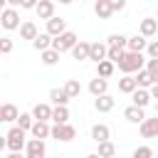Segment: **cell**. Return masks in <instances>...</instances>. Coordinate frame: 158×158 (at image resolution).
<instances>
[{"mask_svg": "<svg viewBox=\"0 0 158 158\" xmlns=\"http://www.w3.org/2000/svg\"><path fill=\"white\" fill-rule=\"evenodd\" d=\"M146 62H148V59H146L141 52H126L123 59L118 62V69H121L123 74H133V72H141Z\"/></svg>", "mask_w": 158, "mask_h": 158, "instance_id": "obj_1", "label": "cell"}, {"mask_svg": "<svg viewBox=\"0 0 158 158\" xmlns=\"http://www.w3.org/2000/svg\"><path fill=\"white\" fill-rule=\"evenodd\" d=\"M5 146L10 148V153H20L22 148H27V141H25V131L20 126L10 128L7 136H5Z\"/></svg>", "mask_w": 158, "mask_h": 158, "instance_id": "obj_2", "label": "cell"}, {"mask_svg": "<svg viewBox=\"0 0 158 158\" xmlns=\"http://www.w3.org/2000/svg\"><path fill=\"white\" fill-rule=\"evenodd\" d=\"M77 42H79V37H77L72 30H67L64 35H59V37L52 40V49H57L59 54H62V52H72V49L77 47Z\"/></svg>", "mask_w": 158, "mask_h": 158, "instance_id": "obj_3", "label": "cell"}, {"mask_svg": "<svg viewBox=\"0 0 158 158\" xmlns=\"http://www.w3.org/2000/svg\"><path fill=\"white\" fill-rule=\"evenodd\" d=\"M0 25H2L5 30H20V27H22V22H20L17 10H15V7H5V10H2V15H0Z\"/></svg>", "mask_w": 158, "mask_h": 158, "instance_id": "obj_4", "label": "cell"}, {"mask_svg": "<svg viewBox=\"0 0 158 158\" xmlns=\"http://www.w3.org/2000/svg\"><path fill=\"white\" fill-rule=\"evenodd\" d=\"M52 138H57V141H72V138H77V128L69 126V123H54L52 126Z\"/></svg>", "mask_w": 158, "mask_h": 158, "instance_id": "obj_5", "label": "cell"}, {"mask_svg": "<svg viewBox=\"0 0 158 158\" xmlns=\"http://www.w3.org/2000/svg\"><path fill=\"white\" fill-rule=\"evenodd\" d=\"M25 158H44V141L42 138H30L27 141V156Z\"/></svg>", "mask_w": 158, "mask_h": 158, "instance_id": "obj_6", "label": "cell"}, {"mask_svg": "<svg viewBox=\"0 0 158 158\" xmlns=\"http://www.w3.org/2000/svg\"><path fill=\"white\" fill-rule=\"evenodd\" d=\"M40 20H52L54 17V0H40V5L35 7Z\"/></svg>", "mask_w": 158, "mask_h": 158, "instance_id": "obj_7", "label": "cell"}, {"mask_svg": "<svg viewBox=\"0 0 158 158\" xmlns=\"http://www.w3.org/2000/svg\"><path fill=\"white\" fill-rule=\"evenodd\" d=\"M47 32H49L52 37L64 35V32H67V22H64V17H52V20H47Z\"/></svg>", "mask_w": 158, "mask_h": 158, "instance_id": "obj_8", "label": "cell"}, {"mask_svg": "<svg viewBox=\"0 0 158 158\" xmlns=\"http://www.w3.org/2000/svg\"><path fill=\"white\" fill-rule=\"evenodd\" d=\"M109 57V44H101V42H91V52H89V59H94L96 64L104 62Z\"/></svg>", "mask_w": 158, "mask_h": 158, "instance_id": "obj_9", "label": "cell"}, {"mask_svg": "<svg viewBox=\"0 0 158 158\" xmlns=\"http://www.w3.org/2000/svg\"><path fill=\"white\" fill-rule=\"evenodd\" d=\"M141 136L143 138H158V116L156 118H146L141 123Z\"/></svg>", "mask_w": 158, "mask_h": 158, "instance_id": "obj_10", "label": "cell"}, {"mask_svg": "<svg viewBox=\"0 0 158 158\" xmlns=\"http://www.w3.org/2000/svg\"><path fill=\"white\" fill-rule=\"evenodd\" d=\"M52 106L49 104H35V109H32V116H35V121H52Z\"/></svg>", "mask_w": 158, "mask_h": 158, "instance_id": "obj_11", "label": "cell"}, {"mask_svg": "<svg viewBox=\"0 0 158 158\" xmlns=\"http://www.w3.org/2000/svg\"><path fill=\"white\" fill-rule=\"evenodd\" d=\"M17 118H20V111H17L15 104H2L0 106V121L10 123V121H17Z\"/></svg>", "mask_w": 158, "mask_h": 158, "instance_id": "obj_12", "label": "cell"}, {"mask_svg": "<svg viewBox=\"0 0 158 158\" xmlns=\"http://www.w3.org/2000/svg\"><path fill=\"white\" fill-rule=\"evenodd\" d=\"M91 138H94L96 143H104V141H109V138H111V131H109V126H106V123H94V126H91Z\"/></svg>", "mask_w": 158, "mask_h": 158, "instance_id": "obj_13", "label": "cell"}, {"mask_svg": "<svg viewBox=\"0 0 158 158\" xmlns=\"http://www.w3.org/2000/svg\"><path fill=\"white\" fill-rule=\"evenodd\" d=\"M37 35H40V32H37V25H35L32 20H25V22H22V27H20V37H22V40H30V42H35V40H37Z\"/></svg>", "mask_w": 158, "mask_h": 158, "instance_id": "obj_14", "label": "cell"}, {"mask_svg": "<svg viewBox=\"0 0 158 158\" xmlns=\"http://www.w3.org/2000/svg\"><path fill=\"white\" fill-rule=\"evenodd\" d=\"M148 49V40L143 37V35H133V37H128V52H146Z\"/></svg>", "mask_w": 158, "mask_h": 158, "instance_id": "obj_15", "label": "cell"}, {"mask_svg": "<svg viewBox=\"0 0 158 158\" xmlns=\"http://www.w3.org/2000/svg\"><path fill=\"white\" fill-rule=\"evenodd\" d=\"M138 89V81H136V77H131V74H123L121 79H118V91H123V94H133Z\"/></svg>", "mask_w": 158, "mask_h": 158, "instance_id": "obj_16", "label": "cell"}, {"mask_svg": "<svg viewBox=\"0 0 158 158\" xmlns=\"http://www.w3.org/2000/svg\"><path fill=\"white\" fill-rule=\"evenodd\" d=\"M123 116H126V121H131V123H143V121H146L143 109H141V106H133V104L123 111Z\"/></svg>", "mask_w": 158, "mask_h": 158, "instance_id": "obj_17", "label": "cell"}, {"mask_svg": "<svg viewBox=\"0 0 158 158\" xmlns=\"http://www.w3.org/2000/svg\"><path fill=\"white\" fill-rule=\"evenodd\" d=\"M32 138H47V136H52V126L47 123V121H35V126H32Z\"/></svg>", "mask_w": 158, "mask_h": 158, "instance_id": "obj_18", "label": "cell"}, {"mask_svg": "<svg viewBox=\"0 0 158 158\" xmlns=\"http://www.w3.org/2000/svg\"><path fill=\"white\" fill-rule=\"evenodd\" d=\"M106 89H109V81H106L104 77H96V79H91V81H89V91H91L94 96H104V94H106Z\"/></svg>", "mask_w": 158, "mask_h": 158, "instance_id": "obj_19", "label": "cell"}, {"mask_svg": "<svg viewBox=\"0 0 158 158\" xmlns=\"http://www.w3.org/2000/svg\"><path fill=\"white\" fill-rule=\"evenodd\" d=\"M131 99H133V106H141V109H146L148 104H151V91H146V89H136L133 94H131Z\"/></svg>", "mask_w": 158, "mask_h": 158, "instance_id": "obj_20", "label": "cell"}, {"mask_svg": "<svg viewBox=\"0 0 158 158\" xmlns=\"http://www.w3.org/2000/svg\"><path fill=\"white\" fill-rule=\"evenodd\" d=\"M94 12H96V17H99V20H109V17L114 15V10H111L109 0H96V2H94Z\"/></svg>", "mask_w": 158, "mask_h": 158, "instance_id": "obj_21", "label": "cell"}, {"mask_svg": "<svg viewBox=\"0 0 158 158\" xmlns=\"http://www.w3.org/2000/svg\"><path fill=\"white\" fill-rule=\"evenodd\" d=\"M141 35L143 37H153L156 32H158V20H153V17H146V20H141Z\"/></svg>", "mask_w": 158, "mask_h": 158, "instance_id": "obj_22", "label": "cell"}, {"mask_svg": "<svg viewBox=\"0 0 158 158\" xmlns=\"http://www.w3.org/2000/svg\"><path fill=\"white\" fill-rule=\"evenodd\" d=\"M52 35L49 32H42V35H37V40L32 42V47L37 49V52H44V49H52Z\"/></svg>", "mask_w": 158, "mask_h": 158, "instance_id": "obj_23", "label": "cell"}, {"mask_svg": "<svg viewBox=\"0 0 158 158\" xmlns=\"http://www.w3.org/2000/svg\"><path fill=\"white\" fill-rule=\"evenodd\" d=\"M114 96H109V94H104V96H96V101H94V109L96 111H101V114H106V111H111L114 109Z\"/></svg>", "mask_w": 158, "mask_h": 158, "instance_id": "obj_24", "label": "cell"}, {"mask_svg": "<svg viewBox=\"0 0 158 158\" xmlns=\"http://www.w3.org/2000/svg\"><path fill=\"white\" fill-rule=\"evenodd\" d=\"M89 52H91V44H89V42H81V40H79V42H77V47L72 49V57L81 62V59H89Z\"/></svg>", "mask_w": 158, "mask_h": 158, "instance_id": "obj_25", "label": "cell"}, {"mask_svg": "<svg viewBox=\"0 0 158 158\" xmlns=\"http://www.w3.org/2000/svg\"><path fill=\"white\" fill-rule=\"evenodd\" d=\"M49 101H52L54 106H67L69 94H67L64 89H52V91H49Z\"/></svg>", "mask_w": 158, "mask_h": 158, "instance_id": "obj_26", "label": "cell"}, {"mask_svg": "<svg viewBox=\"0 0 158 158\" xmlns=\"http://www.w3.org/2000/svg\"><path fill=\"white\" fill-rule=\"evenodd\" d=\"M136 81H138V89H151L156 81H153V77H151V72L148 69H141L138 74H136Z\"/></svg>", "mask_w": 158, "mask_h": 158, "instance_id": "obj_27", "label": "cell"}, {"mask_svg": "<svg viewBox=\"0 0 158 158\" xmlns=\"http://www.w3.org/2000/svg\"><path fill=\"white\" fill-rule=\"evenodd\" d=\"M52 121H54V123H67V121H69V109H67V106H54Z\"/></svg>", "mask_w": 158, "mask_h": 158, "instance_id": "obj_28", "label": "cell"}, {"mask_svg": "<svg viewBox=\"0 0 158 158\" xmlns=\"http://www.w3.org/2000/svg\"><path fill=\"white\" fill-rule=\"evenodd\" d=\"M106 44L109 47H128V37H123V35H118V32H114V35H109V40H106Z\"/></svg>", "mask_w": 158, "mask_h": 158, "instance_id": "obj_29", "label": "cell"}, {"mask_svg": "<svg viewBox=\"0 0 158 158\" xmlns=\"http://www.w3.org/2000/svg\"><path fill=\"white\" fill-rule=\"evenodd\" d=\"M62 89H64V91L69 94V99H77V96L81 94V84H79L77 79H69V81H67V84H64Z\"/></svg>", "mask_w": 158, "mask_h": 158, "instance_id": "obj_30", "label": "cell"}, {"mask_svg": "<svg viewBox=\"0 0 158 158\" xmlns=\"http://www.w3.org/2000/svg\"><path fill=\"white\" fill-rule=\"evenodd\" d=\"M101 158H114L116 156V146L111 143V141H104V143H99V151H96Z\"/></svg>", "mask_w": 158, "mask_h": 158, "instance_id": "obj_31", "label": "cell"}, {"mask_svg": "<svg viewBox=\"0 0 158 158\" xmlns=\"http://www.w3.org/2000/svg\"><path fill=\"white\" fill-rule=\"evenodd\" d=\"M57 62H59V52H57V49H44V52H42V64L54 67Z\"/></svg>", "mask_w": 158, "mask_h": 158, "instance_id": "obj_32", "label": "cell"}, {"mask_svg": "<svg viewBox=\"0 0 158 158\" xmlns=\"http://www.w3.org/2000/svg\"><path fill=\"white\" fill-rule=\"evenodd\" d=\"M17 126H20L22 131H32V126H35V116H32V114H20Z\"/></svg>", "mask_w": 158, "mask_h": 158, "instance_id": "obj_33", "label": "cell"}, {"mask_svg": "<svg viewBox=\"0 0 158 158\" xmlns=\"http://www.w3.org/2000/svg\"><path fill=\"white\" fill-rule=\"evenodd\" d=\"M96 69H99V74H96V77H104V79H106V77H111V74H114V62L104 59V62H99V67H96Z\"/></svg>", "mask_w": 158, "mask_h": 158, "instance_id": "obj_34", "label": "cell"}, {"mask_svg": "<svg viewBox=\"0 0 158 158\" xmlns=\"http://www.w3.org/2000/svg\"><path fill=\"white\" fill-rule=\"evenodd\" d=\"M123 54H126V52H123L121 47H109V57H106V59L114 62V64H118V62L123 59Z\"/></svg>", "mask_w": 158, "mask_h": 158, "instance_id": "obj_35", "label": "cell"}, {"mask_svg": "<svg viewBox=\"0 0 158 158\" xmlns=\"http://www.w3.org/2000/svg\"><path fill=\"white\" fill-rule=\"evenodd\" d=\"M131 158H153V151L148 148V146H138L136 151H133V156Z\"/></svg>", "mask_w": 158, "mask_h": 158, "instance_id": "obj_36", "label": "cell"}, {"mask_svg": "<svg viewBox=\"0 0 158 158\" xmlns=\"http://www.w3.org/2000/svg\"><path fill=\"white\" fill-rule=\"evenodd\" d=\"M146 69L151 72V77H153V81L158 84V59H148V62H146Z\"/></svg>", "mask_w": 158, "mask_h": 158, "instance_id": "obj_37", "label": "cell"}, {"mask_svg": "<svg viewBox=\"0 0 158 158\" xmlns=\"http://www.w3.org/2000/svg\"><path fill=\"white\" fill-rule=\"evenodd\" d=\"M146 54H148V59H158V40L148 42V49H146Z\"/></svg>", "mask_w": 158, "mask_h": 158, "instance_id": "obj_38", "label": "cell"}, {"mask_svg": "<svg viewBox=\"0 0 158 158\" xmlns=\"http://www.w3.org/2000/svg\"><path fill=\"white\" fill-rule=\"evenodd\" d=\"M0 52H2V54H10V52H12V40H10V37H2V40H0Z\"/></svg>", "mask_w": 158, "mask_h": 158, "instance_id": "obj_39", "label": "cell"}, {"mask_svg": "<svg viewBox=\"0 0 158 158\" xmlns=\"http://www.w3.org/2000/svg\"><path fill=\"white\" fill-rule=\"evenodd\" d=\"M109 5H111V10H114V12H118V10H123V7H126V0H109Z\"/></svg>", "mask_w": 158, "mask_h": 158, "instance_id": "obj_40", "label": "cell"}, {"mask_svg": "<svg viewBox=\"0 0 158 158\" xmlns=\"http://www.w3.org/2000/svg\"><path fill=\"white\" fill-rule=\"evenodd\" d=\"M37 5H40V0H22V5H20V7H25V10H35Z\"/></svg>", "mask_w": 158, "mask_h": 158, "instance_id": "obj_41", "label": "cell"}, {"mask_svg": "<svg viewBox=\"0 0 158 158\" xmlns=\"http://www.w3.org/2000/svg\"><path fill=\"white\" fill-rule=\"evenodd\" d=\"M151 96L158 101V84H153V86H151Z\"/></svg>", "mask_w": 158, "mask_h": 158, "instance_id": "obj_42", "label": "cell"}, {"mask_svg": "<svg viewBox=\"0 0 158 158\" xmlns=\"http://www.w3.org/2000/svg\"><path fill=\"white\" fill-rule=\"evenodd\" d=\"M5 2H7L10 7H15V5H22V0H5Z\"/></svg>", "mask_w": 158, "mask_h": 158, "instance_id": "obj_43", "label": "cell"}, {"mask_svg": "<svg viewBox=\"0 0 158 158\" xmlns=\"http://www.w3.org/2000/svg\"><path fill=\"white\" fill-rule=\"evenodd\" d=\"M7 158H22V156H20V153H10Z\"/></svg>", "mask_w": 158, "mask_h": 158, "instance_id": "obj_44", "label": "cell"}, {"mask_svg": "<svg viewBox=\"0 0 158 158\" xmlns=\"http://www.w3.org/2000/svg\"><path fill=\"white\" fill-rule=\"evenodd\" d=\"M86 158H101V156H99V153H89Z\"/></svg>", "mask_w": 158, "mask_h": 158, "instance_id": "obj_45", "label": "cell"}, {"mask_svg": "<svg viewBox=\"0 0 158 158\" xmlns=\"http://www.w3.org/2000/svg\"><path fill=\"white\" fill-rule=\"evenodd\" d=\"M59 2H62V5H69V2H74V0H59Z\"/></svg>", "mask_w": 158, "mask_h": 158, "instance_id": "obj_46", "label": "cell"}, {"mask_svg": "<svg viewBox=\"0 0 158 158\" xmlns=\"http://www.w3.org/2000/svg\"><path fill=\"white\" fill-rule=\"evenodd\" d=\"M156 116H158V101H156Z\"/></svg>", "mask_w": 158, "mask_h": 158, "instance_id": "obj_47", "label": "cell"}, {"mask_svg": "<svg viewBox=\"0 0 158 158\" xmlns=\"http://www.w3.org/2000/svg\"><path fill=\"white\" fill-rule=\"evenodd\" d=\"M57 158H62V156H57Z\"/></svg>", "mask_w": 158, "mask_h": 158, "instance_id": "obj_48", "label": "cell"}, {"mask_svg": "<svg viewBox=\"0 0 158 158\" xmlns=\"http://www.w3.org/2000/svg\"><path fill=\"white\" fill-rule=\"evenodd\" d=\"M156 158H158V156H156Z\"/></svg>", "mask_w": 158, "mask_h": 158, "instance_id": "obj_49", "label": "cell"}]
</instances>
